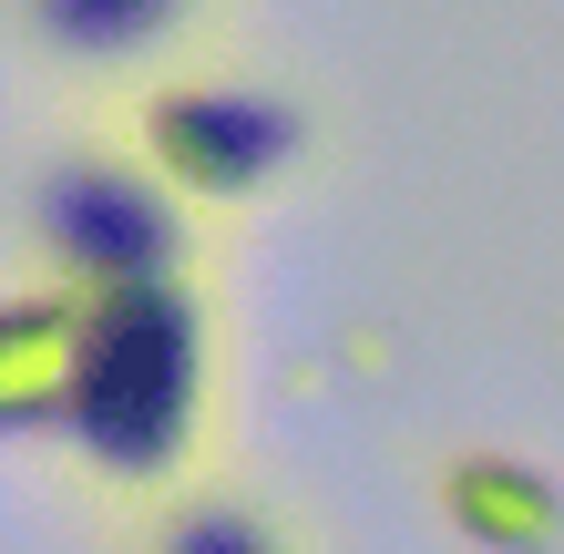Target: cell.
<instances>
[{
	"label": "cell",
	"instance_id": "5",
	"mask_svg": "<svg viewBox=\"0 0 564 554\" xmlns=\"http://www.w3.org/2000/svg\"><path fill=\"white\" fill-rule=\"evenodd\" d=\"M73 360H83V287H21L0 308V421L11 432H62V401H73Z\"/></svg>",
	"mask_w": 564,
	"mask_h": 554
},
{
	"label": "cell",
	"instance_id": "4",
	"mask_svg": "<svg viewBox=\"0 0 564 554\" xmlns=\"http://www.w3.org/2000/svg\"><path fill=\"white\" fill-rule=\"evenodd\" d=\"M442 513H452V534L462 544H482V554H554L564 544V482L544 463H523V452H452L442 463Z\"/></svg>",
	"mask_w": 564,
	"mask_h": 554
},
{
	"label": "cell",
	"instance_id": "7",
	"mask_svg": "<svg viewBox=\"0 0 564 554\" xmlns=\"http://www.w3.org/2000/svg\"><path fill=\"white\" fill-rule=\"evenodd\" d=\"M134 554H297V534L257 493H237V482H195V493H164L144 513Z\"/></svg>",
	"mask_w": 564,
	"mask_h": 554
},
{
	"label": "cell",
	"instance_id": "6",
	"mask_svg": "<svg viewBox=\"0 0 564 554\" xmlns=\"http://www.w3.org/2000/svg\"><path fill=\"white\" fill-rule=\"evenodd\" d=\"M206 21V0H21V31L73 73H123V62L175 52Z\"/></svg>",
	"mask_w": 564,
	"mask_h": 554
},
{
	"label": "cell",
	"instance_id": "3",
	"mask_svg": "<svg viewBox=\"0 0 564 554\" xmlns=\"http://www.w3.org/2000/svg\"><path fill=\"white\" fill-rule=\"evenodd\" d=\"M134 154L185 206H247L308 154V113L268 83H144Z\"/></svg>",
	"mask_w": 564,
	"mask_h": 554
},
{
	"label": "cell",
	"instance_id": "1",
	"mask_svg": "<svg viewBox=\"0 0 564 554\" xmlns=\"http://www.w3.org/2000/svg\"><path fill=\"white\" fill-rule=\"evenodd\" d=\"M62 442L113 493H185V463L206 442V298H195V278L83 298Z\"/></svg>",
	"mask_w": 564,
	"mask_h": 554
},
{
	"label": "cell",
	"instance_id": "2",
	"mask_svg": "<svg viewBox=\"0 0 564 554\" xmlns=\"http://www.w3.org/2000/svg\"><path fill=\"white\" fill-rule=\"evenodd\" d=\"M31 247H42V268L62 287L104 298V287L185 278L195 226H185V195L144 154H52L31 175Z\"/></svg>",
	"mask_w": 564,
	"mask_h": 554
}]
</instances>
